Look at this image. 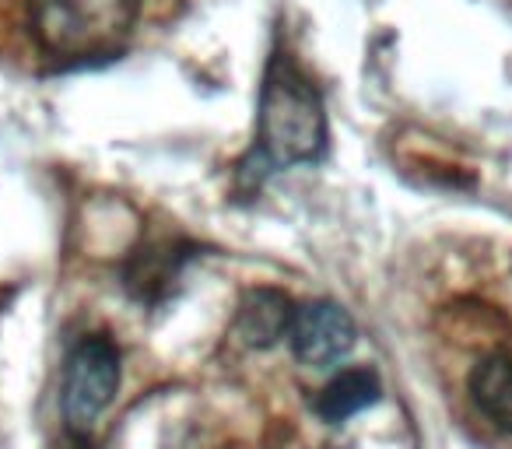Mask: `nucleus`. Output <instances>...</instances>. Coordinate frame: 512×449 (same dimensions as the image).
<instances>
[{"instance_id":"nucleus-6","label":"nucleus","mask_w":512,"mask_h":449,"mask_svg":"<svg viewBox=\"0 0 512 449\" xmlns=\"http://www.w3.org/2000/svg\"><path fill=\"white\" fill-rule=\"evenodd\" d=\"M379 400V376L372 369H344L316 397V414L330 425L362 414Z\"/></svg>"},{"instance_id":"nucleus-7","label":"nucleus","mask_w":512,"mask_h":449,"mask_svg":"<svg viewBox=\"0 0 512 449\" xmlns=\"http://www.w3.org/2000/svg\"><path fill=\"white\" fill-rule=\"evenodd\" d=\"M470 393H474L477 407L498 421L502 428L512 432V358L509 355H491L470 376Z\"/></svg>"},{"instance_id":"nucleus-9","label":"nucleus","mask_w":512,"mask_h":449,"mask_svg":"<svg viewBox=\"0 0 512 449\" xmlns=\"http://www.w3.org/2000/svg\"><path fill=\"white\" fill-rule=\"evenodd\" d=\"M67 449H95V446L88 442L85 432H74V439H71V446H67Z\"/></svg>"},{"instance_id":"nucleus-5","label":"nucleus","mask_w":512,"mask_h":449,"mask_svg":"<svg viewBox=\"0 0 512 449\" xmlns=\"http://www.w3.org/2000/svg\"><path fill=\"white\" fill-rule=\"evenodd\" d=\"M292 302L288 295L274 292V288H256L246 295L239 309V337L253 348H271L281 337H288V323H292Z\"/></svg>"},{"instance_id":"nucleus-3","label":"nucleus","mask_w":512,"mask_h":449,"mask_svg":"<svg viewBox=\"0 0 512 449\" xmlns=\"http://www.w3.org/2000/svg\"><path fill=\"white\" fill-rule=\"evenodd\" d=\"M120 386V355L106 337H85L74 344L64 365L60 407L74 432H88L95 418L109 407Z\"/></svg>"},{"instance_id":"nucleus-4","label":"nucleus","mask_w":512,"mask_h":449,"mask_svg":"<svg viewBox=\"0 0 512 449\" xmlns=\"http://www.w3.org/2000/svg\"><path fill=\"white\" fill-rule=\"evenodd\" d=\"M355 337V320L348 316V309L334 306V302H309V306L295 309L292 323H288V341H292L295 358L313 369L341 362L355 348Z\"/></svg>"},{"instance_id":"nucleus-8","label":"nucleus","mask_w":512,"mask_h":449,"mask_svg":"<svg viewBox=\"0 0 512 449\" xmlns=\"http://www.w3.org/2000/svg\"><path fill=\"white\" fill-rule=\"evenodd\" d=\"M179 253H172V246H155V250H144L137 257V264L127 271V285L134 288L141 299H155L162 288H169V281L179 271Z\"/></svg>"},{"instance_id":"nucleus-1","label":"nucleus","mask_w":512,"mask_h":449,"mask_svg":"<svg viewBox=\"0 0 512 449\" xmlns=\"http://www.w3.org/2000/svg\"><path fill=\"white\" fill-rule=\"evenodd\" d=\"M18 39L53 71L102 64L123 53L144 18V0H15Z\"/></svg>"},{"instance_id":"nucleus-2","label":"nucleus","mask_w":512,"mask_h":449,"mask_svg":"<svg viewBox=\"0 0 512 449\" xmlns=\"http://www.w3.org/2000/svg\"><path fill=\"white\" fill-rule=\"evenodd\" d=\"M260 155L271 165H306L327 151V116L320 92L288 57H274L256 109Z\"/></svg>"}]
</instances>
